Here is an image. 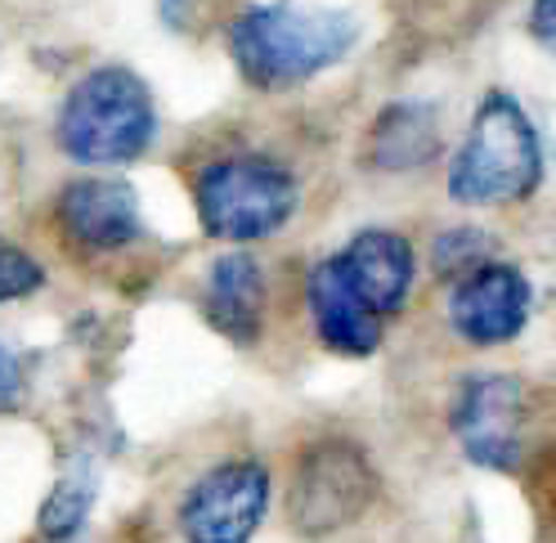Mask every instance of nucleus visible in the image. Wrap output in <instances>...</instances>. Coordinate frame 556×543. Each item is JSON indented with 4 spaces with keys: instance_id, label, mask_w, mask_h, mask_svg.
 I'll list each match as a JSON object with an SVG mask.
<instances>
[{
    "instance_id": "obj_18",
    "label": "nucleus",
    "mask_w": 556,
    "mask_h": 543,
    "mask_svg": "<svg viewBox=\"0 0 556 543\" xmlns=\"http://www.w3.org/2000/svg\"><path fill=\"white\" fill-rule=\"evenodd\" d=\"M530 37L543 50H552V41H556V0H534V10H530Z\"/></svg>"
},
{
    "instance_id": "obj_6",
    "label": "nucleus",
    "mask_w": 556,
    "mask_h": 543,
    "mask_svg": "<svg viewBox=\"0 0 556 543\" xmlns=\"http://www.w3.org/2000/svg\"><path fill=\"white\" fill-rule=\"evenodd\" d=\"M372 498H377V471L368 454L351 445V440H319L296 463L288 513L301 534L319 539L359 521L372 507Z\"/></svg>"
},
{
    "instance_id": "obj_7",
    "label": "nucleus",
    "mask_w": 556,
    "mask_h": 543,
    "mask_svg": "<svg viewBox=\"0 0 556 543\" xmlns=\"http://www.w3.org/2000/svg\"><path fill=\"white\" fill-rule=\"evenodd\" d=\"M269 471L256 458H229L185 490L176 526L185 543H252L269 513Z\"/></svg>"
},
{
    "instance_id": "obj_14",
    "label": "nucleus",
    "mask_w": 556,
    "mask_h": 543,
    "mask_svg": "<svg viewBox=\"0 0 556 543\" xmlns=\"http://www.w3.org/2000/svg\"><path fill=\"white\" fill-rule=\"evenodd\" d=\"M99 490H103L99 458L94 454H73V458H67V467L54 477L50 494L37 507V534H41V543H73L86 530L90 513H94Z\"/></svg>"
},
{
    "instance_id": "obj_2",
    "label": "nucleus",
    "mask_w": 556,
    "mask_h": 543,
    "mask_svg": "<svg viewBox=\"0 0 556 543\" xmlns=\"http://www.w3.org/2000/svg\"><path fill=\"white\" fill-rule=\"evenodd\" d=\"M448 198L458 207H511L543 185V135L507 90H490L448 157Z\"/></svg>"
},
{
    "instance_id": "obj_4",
    "label": "nucleus",
    "mask_w": 556,
    "mask_h": 543,
    "mask_svg": "<svg viewBox=\"0 0 556 543\" xmlns=\"http://www.w3.org/2000/svg\"><path fill=\"white\" fill-rule=\"evenodd\" d=\"M193 207L212 239L261 243L292 225V216L301 212V185L288 162L265 153H233L198 172Z\"/></svg>"
},
{
    "instance_id": "obj_17",
    "label": "nucleus",
    "mask_w": 556,
    "mask_h": 543,
    "mask_svg": "<svg viewBox=\"0 0 556 543\" xmlns=\"http://www.w3.org/2000/svg\"><path fill=\"white\" fill-rule=\"evenodd\" d=\"M23 404V364L0 346V414H10Z\"/></svg>"
},
{
    "instance_id": "obj_12",
    "label": "nucleus",
    "mask_w": 556,
    "mask_h": 543,
    "mask_svg": "<svg viewBox=\"0 0 556 543\" xmlns=\"http://www.w3.org/2000/svg\"><path fill=\"white\" fill-rule=\"evenodd\" d=\"M265 305H269V283H265V269L256 256L229 252L206 269L202 311H206V324H212L225 342H233V346L261 342Z\"/></svg>"
},
{
    "instance_id": "obj_13",
    "label": "nucleus",
    "mask_w": 556,
    "mask_h": 543,
    "mask_svg": "<svg viewBox=\"0 0 556 543\" xmlns=\"http://www.w3.org/2000/svg\"><path fill=\"white\" fill-rule=\"evenodd\" d=\"M440 153V117L422 99H400L377 113L368 130V162L377 172H417Z\"/></svg>"
},
{
    "instance_id": "obj_9",
    "label": "nucleus",
    "mask_w": 556,
    "mask_h": 543,
    "mask_svg": "<svg viewBox=\"0 0 556 543\" xmlns=\"http://www.w3.org/2000/svg\"><path fill=\"white\" fill-rule=\"evenodd\" d=\"M54 212L63 225V239L90 256H113V252H126L144 239L139 193L130 180H117V176L67 180Z\"/></svg>"
},
{
    "instance_id": "obj_8",
    "label": "nucleus",
    "mask_w": 556,
    "mask_h": 543,
    "mask_svg": "<svg viewBox=\"0 0 556 543\" xmlns=\"http://www.w3.org/2000/svg\"><path fill=\"white\" fill-rule=\"evenodd\" d=\"M534 315V283L511 261H490L463 275L448 292V328L467 346H507Z\"/></svg>"
},
{
    "instance_id": "obj_16",
    "label": "nucleus",
    "mask_w": 556,
    "mask_h": 543,
    "mask_svg": "<svg viewBox=\"0 0 556 543\" xmlns=\"http://www.w3.org/2000/svg\"><path fill=\"white\" fill-rule=\"evenodd\" d=\"M46 288V265L31 256L27 248H18L14 239L0 233V305L27 301Z\"/></svg>"
},
{
    "instance_id": "obj_3",
    "label": "nucleus",
    "mask_w": 556,
    "mask_h": 543,
    "mask_svg": "<svg viewBox=\"0 0 556 543\" xmlns=\"http://www.w3.org/2000/svg\"><path fill=\"white\" fill-rule=\"evenodd\" d=\"M59 149L81 166H126L139 162L157 140V104L144 77L122 63L90 67L59 109Z\"/></svg>"
},
{
    "instance_id": "obj_1",
    "label": "nucleus",
    "mask_w": 556,
    "mask_h": 543,
    "mask_svg": "<svg viewBox=\"0 0 556 543\" xmlns=\"http://www.w3.org/2000/svg\"><path fill=\"white\" fill-rule=\"evenodd\" d=\"M364 37V23L337 5H305V0H265L248 5L229 23V54L238 77L252 90L278 94L315 81Z\"/></svg>"
},
{
    "instance_id": "obj_5",
    "label": "nucleus",
    "mask_w": 556,
    "mask_h": 543,
    "mask_svg": "<svg viewBox=\"0 0 556 543\" xmlns=\"http://www.w3.org/2000/svg\"><path fill=\"white\" fill-rule=\"evenodd\" d=\"M534 391L516 372H471L448 404V431L467 463L516 477L530 463L534 440Z\"/></svg>"
},
{
    "instance_id": "obj_15",
    "label": "nucleus",
    "mask_w": 556,
    "mask_h": 543,
    "mask_svg": "<svg viewBox=\"0 0 556 543\" xmlns=\"http://www.w3.org/2000/svg\"><path fill=\"white\" fill-rule=\"evenodd\" d=\"M498 261V239L480 225H454L431 243V269L444 283H458L471 269Z\"/></svg>"
},
{
    "instance_id": "obj_10",
    "label": "nucleus",
    "mask_w": 556,
    "mask_h": 543,
    "mask_svg": "<svg viewBox=\"0 0 556 543\" xmlns=\"http://www.w3.org/2000/svg\"><path fill=\"white\" fill-rule=\"evenodd\" d=\"M332 261L341 269V279L372 305V315L391 319L408 305L413 283H417V252L404 233L377 229V225L359 229Z\"/></svg>"
},
{
    "instance_id": "obj_19",
    "label": "nucleus",
    "mask_w": 556,
    "mask_h": 543,
    "mask_svg": "<svg viewBox=\"0 0 556 543\" xmlns=\"http://www.w3.org/2000/svg\"><path fill=\"white\" fill-rule=\"evenodd\" d=\"M157 10L166 18V27H189L193 23V10H198V0H157Z\"/></svg>"
},
{
    "instance_id": "obj_11",
    "label": "nucleus",
    "mask_w": 556,
    "mask_h": 543,
    "mask_svg": "<svg viewBox=\"0 0 556 543\" xmlns=\"http://www.w3.org/2000/svg\"><path fill=\"white\" fill-rule=\"evenodd\" d=\"M305 305L315 337L341 359H368L381 351V315H372V305L341 279V269L332 256L315 261L305 275Z\"/></svg>"
}]
</instances>
